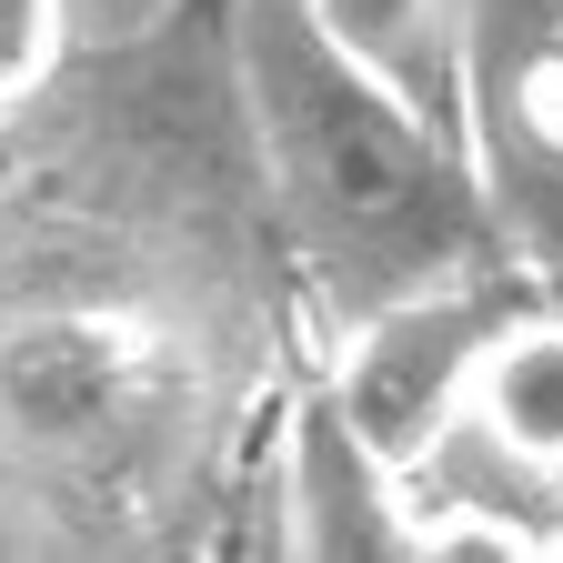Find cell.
<instances>
[{
    "mask_svg": "<svg viewBox=\"0 0 563 563\" xmlns=\"http://www.w3.org/2000/svg\"><path fill=\"white\" fill-rule=\"evenodd\" d=\"M242 101L292 252L342 322L504 252L463 131L342 60L302 0H242Z\"/></svg>",
    "mask_w": 563,
    "mask_h": 563,
    "instance_id": "1",
    "label": "cell"
},
{
    "mask_svg": "<svg viewBox=\"0 0 563 563\" xmlns=\"http://www.w3.org/2000/svg\"><path fill=\"white\" fill-rule=\"evenodd\" d=\"M463 152L504 262L563 302V0H463Z\"/></svg>",
    "mask_w": 563,
    "mask_h": 563,
    "instance_id": "2",
    "label": "cell"
},
{
    "mask_svg": "<svg viewBox=\"0 0 563 563\" xmlns=\"http://www.w3.org/2000/svg\"><path fill=\"white\" fill-rule=\"evenodd\" d=\"M523 302H533V282L523 272H493V262L463 272V282H422V292L373 302V312L342 322V363L322 383H332V402L352 422H363V443L412 473V463H433L443 433H463L483 342L504 332Z\"/></svg>",
    "mask_w": 563,
    "mask_h": 563,
    "instance_id": "3",
    "label": "cell"
},
{
    "mask_svg": "<svg viewBox=\"0 0 563 563\" xmlns=\"http://www.w3.org/2000/svg\"><path fill=\"white\" fill-rule=\"evenodd\" d=\"M402 463L363 443V422L332 402V383H312L292 402V433H282V514H292V553L322 563H393L422 533L402 523Z\"/></svg>",
    "mask_w": 563,
    "mask_h": 563,
    "instance_id": "4",
    "label": "cell"
},
{
    "mask_svg": "<svg viewBox=\"0 0 563 563\" xmlns=\"http://www.w3.org/2000/svg\"><path fill=\"white\" fill-rule=\"evenodd\" d=\"M463 433H483L504 463L563 483V302H553V292H533L504 332L483 342Z\"/></svg>",
    "mask_w": 563,
    "mask_h": 563,
    "instance_id": "5",
    "label": "cell"
},
{
    "mask_svg": "<svg viewBox=\"0 0 563 563\" xmlns=\"http://www.w3.org/2000/svg\"><path fill=\"white\" fill-rule=\"evenodd\" d=\"M342 60L463 131V0H302Z\"/></svg>",
    "mask_w": 563,
    "mask_h": 563,
    "instance_id": "6",
    "label": "cell"
},
{
    "mask_svg": "<svg viewBox=\"0 0 563 563\" xmlns=\"http://www.w3.org/2000/svg\"><path fill=\"white\" fill-rule=\"evenodd\" d=\"M11 402L31 443H101L131 412V352L101 322H41L11 342Z\"/></svg>",
    "mask_w": 563,
    "mask_h": 563,
    "instance_id": "7",
    "label": "cell"
},
{
    "mask_svg": "<svg viewBox=\"0 0 563 563\" xmlns=\"http://www.w3.org/2000/svg\"><path fill=\"white\" fill-rule=\"evenodd\" d=\"M60 51H70V0H0V111L31 101Z\"/></svg>",
    "mask_w": 563,
    "mask_h": 563,
    "instance_id": "8",
    "label": "cell"
}]
</instances>
